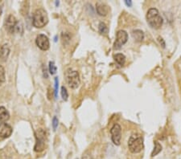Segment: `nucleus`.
I'll return each instance as SVG.
<instances>
[{"instance_id": "nucleus-12", "label": "nucleus", "mask_w": 181, "mask_h": 159, "mask_svg": "<svg viewBox=\"0 0 181 159\" xmlns=\"http://www.w3.org/2000/svg\"><path fill=\"white\" fill-rule=\"evenodd\" d=\"M10 118L9 112L4 107H0V123H5Z\"/></svg>"}, {"instance_id": "nucleus-3", "label": "nucleus", "mask_w": 181, "mask_h": 159, "mask_svg": "<svg viewBox=\"0 0 181 159\" xmlns=\"http://www.w3.org/2000/svg\"><path fill=\"white\" fill-rule=\"evenodd\" d=\"M48 22V17L46 10L44 9H37L33 14L32 23L36 28H42Z\"/></svg>"}, {"instance_id": "nucleus-23", "label": "nucleus", "mask_w": 181, "mask_h": 159, "mask_svg": "<svg viewBox=\"0 0 181 159\" xmlns=\"http://www.w3.org/2000/svg\"><path fill=\"white\" fill-rule=\"evenodd\" d=\"M82 159H93V158H92L91 155L88 154L87 153H86L85 154L83 155V157H82Z\"/></svg>"}, {"instance_id": "nucleus-14", "label": "nucleus", "mask_w": 181, "mask_h": 159, "mask_svg": "<svg viewBox=\"0 0 181 159\" xmlns=\"http://www.w3.org/2000/svg\"><path fill=\"white\" fill-rule=\"evenodd\" d=\"M114 59L120 66L124 65L126 62V56L122 53H117L116 55H114Z\"/></svg>"}, {"instance_id": "nucleus-1", "label": "nucleus", "mask_w": 181, "mask_h": 159, "mask_svg": "<svg viewBox=\"0 0 181 159\" xmlns=\"http://www.w3.org/2000/svg\"><path fill=\"white\" fill-rule=\"evenodd\" d=\"M147 20L149 25L155 29L160 28L163 22V18L156 8L149 9L147 14Z\"/></svg>"}, {"instance_id": "nucleus-8", "label": "nucleus", "mask_w": 181, "mask_h": 159, "mask_svg": "<svg viewBox=\"0 0 181 159\" xmlns=\"http://www.w3.org/2000/svg\"><path fill=\"white\" fill-rule=\"evenodd\" d=\"M36 45L38 46V47H40L43 51L48 50L49 46H50L48 38L45 35H43V34H40V35H39L36 37Z\"/></svg>"}, {"instance_id": "nucleus-17", "label": "nucleus", "mask_w": 181, "mask_h": 159, "mask_svg": "<svg viewBox=\"0 0 181 159\" xmlns=\"http://www.w3.org/2000/svg\"><path fill=\"white\" fill-rule=\"evenodd\" d=\"M98 31L102 35H106L108 33V27L104 22H100L98 26Z\"/></svg>"}, {"instance_id": "nucleus-21", "label": "nucleus", "mask_w": 181, "mask_h": 159, "mask_svg": "<svg viewBox=\"0 0 181 159\" xmlns=\"http://www.w3.org/2000/svg\"><path fill=\"white\" fill-rule=\"evenodd\" d=\"M58 87H59V80H58V77L55 78V96L57 97V94H58Z\"/></svg>"}, {"instance_id": "nucleus-15", "label": "nucleus", "mask_w": 181, "mask_h": 159, "mask_svg": "<svg viewBox=\"0 0 181 159\" xmlns=\"http://www.w3.org/2000/svg\"><path fill=\"white\" fill-rule=\"evenodd\" d=\"M161 150H162V145L158 141H155V148L151 153V157H155L157 154H159Z\"/></svg>"}, {"instance_id": "nucleus-25", "label": "nucleus", "mask_w": 181, "mask_h": 159, "mask_svg": "<svg viewBox=\"0 0 181 159\" xmlns=\"http://www.w3.org/2000/svg\"><path fill=\"white\" fill-rule=\"evenodd\" d=\"M1 14H2V8L0 7V17H1Z\"/></svg>"}, {"instance_id": "nucleus-6", "label": "nucleus", "mask_w": 181, "mask_h": 159, "mask_svg": "<svg viewBox=\"0 0 181 159\" xmlns=\"http://www.w3.org/2000/svg\"><path fill=\"white\" fill-rule=\"evenodd\" d=\"M128 39V34L126 33L124 30H120L117 32L116 35V40L114 43V50H118L122 47V45L127 42Z\"/></svg>"}, {"instance_id": "nucleus-4", "label": "nucleus", "mask_w": 181, "mask_h": 159, "mask_svg": "<svg viewBox=\"0 0 181 159\" xmlns=\"http://www.w3.org/2000/svg\"><path fill=\"white\" fill-rule=\"evenodd\" d=\"M67 84L71 88H77L80 84L79 74L77 71L68 70L65 73Z\"/></svg>"}, {"instance_id": "nucleus-24", "label": "nucleus", "mask_w": 181, "mask_h": 159, "mask_svg": "<svg viewBox=\"0 0 181 159\" xmlns=\"http://www.w3.org/2000/svg\"><path fill=\"white\" fill-rule=\"evenodd\" d=\"M125 2H126V4L128 6H131V5H132V2H131V1H128V0H126V1H125Z\"/></svg>"}, {"instance_id": "nucleus-2", "label": "nucleus", "mask_w": 181, "mask_h": 159, "mask_svg": "<svg viewBox=\"0 0 181 159\" xmlns=\"http://www.w3.org/2000/svg\"><path fill=\"white\" fill-rule=\"evenodd\" d=\"M129 149L131 153H138L144 148L143 145V138L141 135L134 133L130 136L128 141Z\"/></svg>"}, {"instance_id": "nucleus-7", "label": "nucleus", "mask_w": 181, "mask_h": 159, "mask_svg": "<svg viewBox=\"0 0 181 159\" xmlns=\"http://www.w3.org/2000/svg\"><path fill=\"white\" fill-rule=\"evenodd\" d=\"M111 139L114 145H119L121 144L122 139V128L118 124H115L110 129Z\"/></svg>"}, {"instance_id": "nucleus-22", "label": "nucleus", "mask_w": 181, "mask_h": 159, "mask_svg": "<svg viewBox=\"0 0 181 159\" xmlns=\"http://www.w3.org/2000/svg\"><path fill=\"white\" fill-rule=\"evenodd\" d=\"M58 124H59V120H58V119H57L56 116H54L53 119V129H54V130L57 129V126H58Z\"/></svg>"}, {"instance_id": "nucleus-5", "label": "nucleus", "mask_w": 181, "mask_h": 159, "mask_svg": "<svg viewBox=\"0 0 181 159\" xmlns=\"http://www.w3.org/2000/svg\"><path fill=\"white\" fill-rule=\"evenodd\" d=\"M36 143L34 147L36 152H41L45 149V139H46V132L42 128H40L36 132Z\"/></svg>"}, {"instance_id": "nucleus-18", "label": "nucleus", "mask_w": 181, "mask_h": 159, "mask_svg": "<svg viewBox=\"0 0 181 159\" xmlns=\"http://www.w3.org/2000/svg\"><path fill=\"white\" fill-rule=\"evenodd\" d=\"M5 70L2 66L0 65V85H2L5 82Z\"/></svg>"}, {"instance_id": "nucleus-13", "label": "nucleus", "mask_w": 181, "mask_h": 159, "mask_svg": "<svg viewBox=\"0 0 181 159\" xmlns=\"http://www.w3.org/2000/svg\"><path fill=\"white\" fill-rule=\"evenodd\" d=\"M132 36L134 39V40L141 42L144 39V34L141 30H134L132 31Z\"/></svg>"}, {"instance_id": "nucleus-9", "label": "nucleus", "mask_w": 181, "mask_h": 159, "mask_svg": "<svg viewBox=\"0 0 181 159\" xmlns=\"http://www.w3.org/2000/svg\"><path fill=\"white\" fill-rule=\"evenodd\" d=\"M12 133V128L6 123H0V137L6 138Z\"/></svg>"}, {"instance_id": "nucleus-16", "label": "nucleus", "mask_w": 181, "mask_h": 159, "mask_svg": "<svg viewBox=\"0 0 181 159\" xmlns=\"http://www.w3.org/2000/svg\"><path fill=\"white\" fill-rule=\"evenodd\" d=\"M9 52H10L9 47H7V45H4V46L2 47V50H1V52H0L1 57L4 59H6L9 55Z\"/></svg>"}, {"instance_id": "nucleus-19", "label": "nucleus", "mask_w": 181, "mask_h": 159, "mask_svg": "<svg viewBox=\"0 0 181 159\" xmlns=\"http://www.w3.org/2000/svg\"><path fill=\"white\" fill-rule=\"evenodd\" d=\"M49 72L52 75H54L57 72V67H56L55 63L53 61L49 62Z\"/></svg>"}, {"instance_id": "nucleus-10", "label": "nucleus", "mask_w": 181, "mask_h": 159, "mask_svg": "<svg viewBox=\"0 0 181 159\" xmlns=\"http://www.w3.org/2000/svg\"><path fill=\"white\" fill-rule=\"evenodd\" d=\"M5 26L9 32H13L17 26V20L15 17L13 15H9L5 23Z\"/></svg>"}, {"instance_id": "nucleus-20", "label": "nucleus", "mask_w": 181, "mask_h": 159, "mask_svg": "<svg viewBox=\"0 0 181 159\" xmlns=\"http://www.w3.org/2000/svg\"><path fill=\"white\" fill-rule=\"evenodd\" d=\"M61 96L64 100H67L68 97H69V94H68V91L66 89L65 86L61 87Z\"/></svg>"}, {"instance_id": "nucleus-11", "label": "nucleus", "mask_w": 181, "mask_h": 159, "mask_svg": "<svg viewBox=\"0 0 181 159\" xmlns=\"http://www.w3.org/2000/svg\"><path fill=\"white\" fill-rule=\"evenodd\" d=\"M96 9H97V12L101 16H106L110 10L108 5L102 2H98L96 4Z\"/></svg>"}]
</instances>
